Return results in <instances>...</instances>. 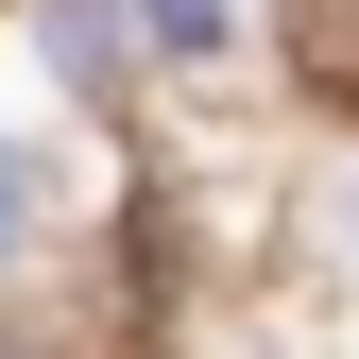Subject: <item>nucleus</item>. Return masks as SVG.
Wrapping results in <instances>:
<instances>
[{"label": "nucleus", "instance_id": "nucleus-1", "mask_svg": "<svg viewBox=\"0 0 359 359\" xmlns=\"http://www.w3.org/2000/svg\"><path fill=\"white\" fill-rule=\"evenodd\" d=\"M120 34H137V0H34V52H52V86H120Z\"/></svg>", "mask_w": 359, "mask_h": 359}, {"label": "nucleus", "instance_id": "nucleus-2", "mask_svg": "<svg viewBox=\"0 0 359 359\" xmlns=\"http://www.w3.org/2000/svg\"><path fill=\"white\" fill-rule=\"evenodd\" d=\"M222 18H240V0H137V34H154V52H222Z\"/></svg>", "mask_w": 359, "mask_h": 359}, {"label": "nucleus", "instance_id": "nucleus-3", "mask_svg": "<svg viewBox=\"0 0 359 359\" xmlns=\"http://www.w3.org/2000/svg\"><path fill=\"white\" fill-rule=\"evenodd\" d=\"M34 240V154H0V257Z\"/></svg>", "mask_w": 359, "mask_h": 359}]
</instances>
